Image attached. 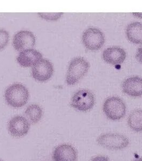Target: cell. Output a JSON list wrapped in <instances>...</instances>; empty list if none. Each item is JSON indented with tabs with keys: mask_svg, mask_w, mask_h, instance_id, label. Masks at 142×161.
<instances>
[{
	"mask_svg": "<svg viewBox=\"0 0 142 161\" xmlns=\"http://www.w3.org/2000/svg\"><path fill=\"white\" fill-rule=\"evenodd\" d=\"M133 161H142V157H140L138 159H136L135 160H134Z\"/></svg>",
	"mask_w": 142,
	"mask_h": 161,
	"instance_id": "22",
	"label": "cell"
},
{
	"mask_svg": "<svg viewBox=\"0 0 142 161\" xmlns=\"http://www.w3.org/2000/svg\"><path fill=\"white\" fill-rule=\"evenodd\" d=\"M9 40V34L7 31L3 29L0 30V50H2L5 48Z\"/></svg>",
	"mask_w": 142,
	"mask_h": 161,
	"instance_id": "17",
	"label": "cell"
},
{
	"mask_svg": "<svg viewBox=\"0 0 142 161\" xmlns=\"http://www.w3.org/2000/svg\"><path fill=\"white\" fill-rule=\"evenodd\" d=\"M133 14L135 16L142 18V13H133Z\"/></svg>",
	"mask_w": 142,
	"mask_h": 161,
	"instance_id": "21",
	"label": "cell"
},
{
	"mask_svg": "<svg viewBox=\"0 0 142 161\" xmlns=\"http://www.w3.org/2000/svg\"><path fill=\"white\" fill-rule=\"evenodd\" d=\"M123 93L131 97H138L142 96V78L133 76L125 79L122 83Z\"/></svg>",
	"mask_w": 142,
	"mask_h": 161,
	"instance_id": "11",
	"label": "cell"
},
{
	"mask_svg": "<svg viewBox=\"0 0 142 161\" xmlns=\"http://www.w3.org/2000/svg\"><path fill=\"white\" fill-rule=\"evenodd\" d=\"M82 40L87 49L95 51L102 48L104 44L105 39L104 33L100 29L90 27L83 32Z\"/></svg>",
	"mask_w": 142,
	"mask_h": 161,
	"instance_id": "5",
	"label": "cell"
},
{
	"mask_svg": "<svg viewBox=\"0 0 142 161\" xmlns=\"http://www.w3.org/2000/svg\"><path fill=\"white\" fill-rule=\"evenodd\" d=\"M95 98L90 90H79L74 94L71 100V107L80 111L87 112L92 109Z\"/></svg>",
	"mask_w": 142,
	"mask_h": 161,
	"instance_id": "6",
	"label": "cell"
},
{
	"mask_svg": "<svg viewBox=\"0 0 142 161\" xmlns=\"http://www.w3.org/2000/svg\"><path fill=\"white\" fill-rule=\"evenodd\" d=\"M42 59L41 53L34 49L21 51L17 57V62L23 67L33 66Z\"/></svg>",
	"mask_w": 142,
	"mask_h": 161,
	"instance_id": "13",
	"label": "cell"
},
{
	"mask_svg": "<svg viewBox=\"0 0 142 161\" xmlns=\"http://www.w3.org/2000/svg\"><path fill=\"white\" fill-rule=\"evenodd\" d=\"M97 143L103 148L112 150H120L128 147L130 141L125 135L118 133H104L97 139Z\"/></svg>",
	"mask_w": 142,
	"mask_h": 161,
	"instance_id": "3",
	"label": "cell"
},
{
	"mask_svg": "<svg viewBox=\"0 0 142 161\" xmlns=\"http://www.w3.org/2000/svg\"><path fill=\"white\" fill-rule=\"evenodd\" d=\"M54 73V67L49 60L42 59L38 61L32 69V76L36 80L45 82L49 80Z\"/></svg>",
	"mask_w": 142,
	"mask_h": 161,
	"instance_id": "7",
	"label": "cell"
},
{
	"mask_svg": "<svg viewBox=\"0 0 142 161\" xmlns=\"http://www.w3.org/2000/svg\"><path fill=\"white\" fill-rule=\"evenodd\" d=\"M128 125L135 132H142V110L136 109L130 114L128 117Z\"/></svg>",
	"mask_w": 142,
	"mask_h": 161,
	"instance_id": "15",
	"label": "cell"
},
{
	"mask_svg": "<svg viewBox=\"0 0 142 161\" xmlns=\"http://www.w3.org/2000/svg\"><path fill=\"white\" fill-rule=\"evenodd\" d=\"M126 36L131 43L142 44V24L133 22L128 25L126 29Z\"/></svg>",
	"mask_w": 142,
	"mask_h": 161,
	"instance_id": "14",
	"label": "cell"
},
{
	"mask_svg": "<svg viewBox=\"0 0 142 161\" xmlns=\"http://www.w3.org/2000/svg\"><path fill=\"white\" fill-rule=\"evenodd\" d=\"M103 110L107 118L111 120H119L125 116L126 106L120 98L112 96L105 100Z\"/></svg>",
	"mask_w": 142,
	"mask_h": 161,
	"instance_id": "4",
	"label": "cell"
},
{
	"mask_svg": "<svg viewBox=\"0 0 142 161\" xmlns=\"http://www.w3.org/2000/svg\"><path fill=\"white\" fill-rule=\"evenodd\" d=\"M78 154L76 149L69 144H62L55 148L52 159L54 161H76Z\"/></svg>",
	"mask_w": 142,
	"mask_h": 161,
	"instance_id": "10",
	"label": "cell"
},
{
	"mask_svg": "<svg viewBox=\"0 0 142 161\" xmlns=\"http://www.w3.org/2000/svg\"><path fill=\"white\" fill-rule=\"evenodd\" d=\"M89 66V62L82 57H76L72 60L67 73V84L72 85L78 82L88 72Z\"/></svg>",
	"mask_w": 142,
	"mask_h": 161,
	"instance_id": "2",
	"label": "cell"
},
{
	"mask_svg": "<svg viewBox=\"0 0 142 161\" xmlns=\"http://www.w3.org/2000/svg\"><path fill=\"white\" fill-rule=\"evenodd\" d=\"M42 109L39 105L31 104L27 107L25 114L31 123H38L42 117Z\"/></svg>",
	"mask_w": 142,
	"mask_h": 161,
	"instance_id": "16",
	"label": "cell"
},
{
	"mask_svg": "<svg viewBox=\"0 0 142 161\" xmlns=\"http://www.w3.org/2000/svg\"><path fill=\"white\" fill-rule=\"evenodd\" d=\"M136 59L137 61L142 63V47L139 48L136 54Z\"/></svg>",
	"mask_w": 142,
	"mask_h": 161,
	"instance_id": "20",
	"label": "cell"
},
{
	"mask_svg": "<svg viewBox=\"0 0 142 161\" xmlns=\"http://www.w3.org/2000/svg\"><path fill=\"white\" fill-rule=\"evenodd\" d=\"M36 37L31 31L18 32L14 37L13 46L18 51L32 49L36 44Z\"/></svg>",
	"mask_w": 142,
	"mask_h": 161,
	"instance_id": "8",
	"label": "cell"
},
{
	"mask_svg": "<svg viewBox=\"0 0 142 161\" xmlns=\"http://www.w3.org/2000/svg\"><path fill=\"white\" fill-rule=\"evenodd\" d=\"M126 56L125 51L118 47L107 48L102 54L103 59L107 64L112 65L122 64L125 60Z\"/></svg>",
	"mask_w": 142,
	"mask_h": 161,
	"instance_id": "12",
	"label": "cell"
},
{
	"mask_svg": "<svg viewBox=\"0 0 142 161\" xmlns=\"http://www.w3.org/2000/svg\"><path fill=\"white\" fill-rule=\"evenodd\" d=\"M41 18L49 21H57L63 15V12L57 13H38Z\"/></svg>",
	"mask_w": 142,
	"mask_h": 161,
	"instance_id": "18",
	"label": "cell"
},
{
	"mask_svg": "<svg viewBox=\"0 0 142 161\" xmlns=\"http://www.w3.org/2000/svg\"><path fill=\"white\" fill-rule=\"evenodd\" d=\"M5 97L6 102L10 107H21L27 103L29 91L21 84L14 83L6 89Z\"/></svg>",
	"mask_w": 142,
	"mask_h": 161,
	"instance_id": "1",
	"label": "cell"
},
{
	"mask_svg": "<svg viewBox=\"0 0 142 161\" xmlns=\"http://www.w3.org/2000/svg\"><path fill=\"white\" fill-rule=\"evenodd\" d=\"M30 125L24 117H14L8 123V130L11 135L14 137H22L26 135L29 130Z\"/></svg>",
	"mask_w": 142,
	"mask_h": 161,
	"instance_id": "9",
	"label": "cell"
},
{
	"mask_svg": "<svg viewBox=\"0 0 142 161\" xmlns=\"http://www.w3.org/2000/svg\"><path fill=\"white\" fill-rule=\"evenodd\" d=\"M90 161H110L109 157L104 155H98L94 157Z\"/></svg>",
	"mask_w": 142,
	"mask_h": 161,
	"instance_id": "19",
	"label": "cell"
},
{
	"mask_svg": "<svg viewBox=\"0 0 142 161\" xmlns=\"http://www.w3.org/2000/svg\"><path fill=\"white\" fill-rule=\"evenodd\" d=\"M0 161H2V160H1V159H0Z\"/></svg>",
	"mask_w": 142,
	"mask_h": 161,
	"instance_id": "23",
	"label": "cell"
}]
</instances>
